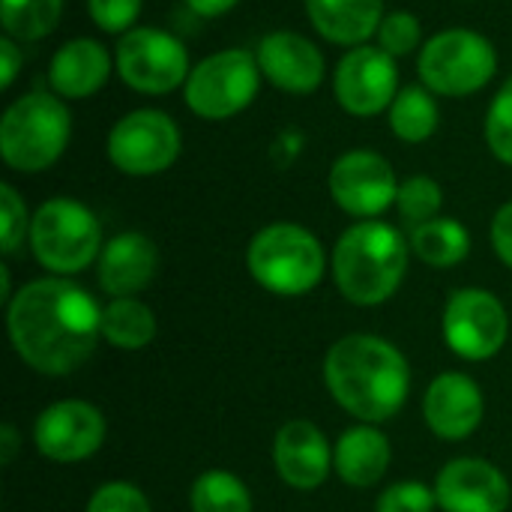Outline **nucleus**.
Instances as JSON below:
<instances>
[{"label": "nucleus", "instance_id": "nucleus-35", "mask_svg": "<svg viewBox=\"0 0 512 512\" xmlns=\"http://www.w3.org/2000/svg\"><path fill=\"white\" fill-rule=\"evenodd\" d=\"M492 246H495V255L512 270V201L498 207L492 219Z\"/></svg>", "mask_w": 512, "mask_h": 512}, {"label": "nucleus", "instance_id": "nucleus-9", "mask_svg": "<svg viewBox=\"0 0 512 512\" xmlns=\"http://www.w3.org/2000/svg\"><path fill=\"white\" fill-rule=\"evenodd\" d=\"M192 66L195 63L189 60L183 39L150 24H138L123 33L114 48V72L141 96H168L183 90Z\"/></svg>", "mask_w": 512, "mask_h": 512}, {"label": "nucleus", "instance_id": "nucleus-28", "mask_svg": "<svg viewBox=\"0 0 512 512\" xmlns=\"http://www.w3.org/2000/svg\"><path fill=\"white\" fill-rule=\"evenodd\" d=\"M441 207H444V189H441L438 180H432L426 174H414V177L399 183L396 210H399V219L408 228H417V225H426V222L438 219Z\"/></svg>", "mask_w": 512, "mask_h": 512}, {"label": "nucleus", "instance_id": "nucleus-32", "mask_svg": "<svg viewBox=\"0 0 512 512\" xmlns=\"http://www.w3.org/2000/svg\"><path fill=\"white\" fill-rule=\"evenodd\" d=\"M144 0H87L90 21L111 36H123L138 27Z\"/></svg>", "mask_w": 512, "mask_h": 512}, {"label": "nucleus", "instance_id": "nucleus-17", "mask_svg": "<svg viewBox=\"0 0 512 512\" xmlns=\"http://www.w3.org/2000/svg\"><path fill=\"white\" fill-rule=\"evenodd\" d=\"M486 414L483 390L474 378L462 372H444L438 375L426 396H423V417L426 426L441 441H465L471 438Z\"/></svg>", "mask_w": 512, "mask_h": 512}, {"label": "nucleus", "instance_id": "nucleus-37", "mask_svg": "<svg viewBox=\"0 0 512 512\" xmlns=\"http://www.w3.org/2000/svg\"><path fill=\"white\" fill-rule=\"evenodd\" d=\"M183 3L201 18H219V15H228L240 0H183Z\"/></svg>", "mask_w": 512, "mask_h": 512}, {"label": "nucleus", "instance_id": "nucleus-1", "mask_svg": "<svg viewBox=\"0 0 512 512\" xmlns=\"http://www.w3.org/2000/svg\"><path fill=\"white\" fill-rule=\"evenodd\" d=\"M15 354L42 375H69L102 336V306L66 276L27 282L6 309Z\"/></svg>", "mask_w": 512, "mask_h": 512}, {"label": "nucleus", "instance_id": "nucleus-12", "mask_svg": "<svg viewBox=\"0 0 512 512\" xmlns=\"http://www.w3.org/2000/svg\"><path fill=\"white\" fill-rule=\"evenodd\" d=\"M510 336V318L504 303L483 288L453 291L444 309V339L462 360H492Z\"/></svg>", "mask_w": 512, "mask_h": 512}, {"label": "nucleus", "instance_id": "nucleus-39", "mask_svg": "<svg viewBox=\"0 0 512 512\" xmlns=\"http://www.w3.org/2000/svg\"><path fill=\"white\" fill-rule=\"evenodd\" d=\"M0 294H3L0 300H12V294H9V267L6 264L0 267Z\"/></svg>", "mask_w": 512, "mask_h": 512}, {"label": "nucleus", "instance_id": "nucleus-11", "mask_svg": "<svg viewBox=\"0 0 512 512\" xmlns=\"http://www.w3.org/2000/svg\"><path fill=\"white\" fill-rule=\"evenodd\" d=\"M399 84V63L393 54H387L381 45H357L342 54L333 72V96L339 108L351 117H378L384 114Z\"/></svg>", "mask_w": 512, "mask_h": 512}, {"label": "nucleus", "instance_id": "nucleus-10", "mask_svg": "<svg viewBox=\"0 0 512 512\" xmlns=\"http://www.w3.org/2000/svg\"><path fill=\"white\" fill-rule=\"evenodd\" d=\"M180 150V126L159 108H135L123 114L105 138L108 162L126 177H156L180 159Z\"/></svg>", "mask_w": 512, "mask_h": 512}, {"label": "nucleus", "instance_id": "nucleus-27", "mask_svg": "<svg viewBox=\"0 0 512 512\" xmlns=\"http://www.w3.org/2000/svg\"><path fill=\"white\" fill-rule=\"evenodd\" d=\"M192 512H252V495L246 483L228 471H207L192 483Z\"/></svg>", "mask_w": 512, "mask_h": 512}, {"label": "nucleus", "instance_id": "nucleus-18", "mask_svg": "<svg viewBox=\"0 0 512 512\" xmlns=\"http://www.w3.org/2000/svg\"><path fill=\"white\" fill-rule=\"evenodd\" d=\"M273 462L279 477L297 489L312 492L324 486L333 468V447L324 432L309 420H291L276 432L273 441Z\"/></svg>", "mask_w": 512, "mask_h": 512}, {"label": "nucleus", "instance_id": "nucleus-23", "mask_svg": "<svg viewBox=\"0 0 512 512\" xmlns=\"http://www.w3.org/2000/svg\"><path fill=\"white\" fill-rule=\"evenodd\" d=\"M390 132L405 144H423L438 132V96L426 84H405L387 108Z\"/></svg>", "mask_w": 512, "mask_h": 512}, {"label": "nucleus", "instance_id": "nucleus-21", "mask_svg": "<svg viewBox=\"0 0 512 512\" xmlns=\"http://www.w3.org/2000/svg\"><path fill=\"white\" fill-rule=\"evenodd\" d=\"M315 33L333 45L357 48L378 36L384 21V0H303Z\"/></svg>", "mask_w": 512, "mask_h": 512}, {"label": "nucleus", "instance_id": "nucleus-5", "mask_svg": "<svg viewBox=\"0 0 512 512\" xmlns=\"http://www.w3.org/2000/svg\"><path fill=\"white\" fill-rule=\"evenodd\" d=\"M246 267L264 291L276 297H303L324 279L327 255L309 228L273 222L249 240Z\"/></svg>", "mask_w": 512, "mask_h": 512}, {"label": "nucleus", "instance_id": "nucleus-19", "mask_svg": "<svg viewBox=\"0 0 512 512\" xmlns=\"http://www.w3.org/2000/svg\"><path fill=\"white\" fill-rule=\"evenodd\" d=\"M114 72V54L93 36L66 39L48 63V84L66 102L96 96Z\"/></svg>", "mask_w": 512, "mask_h": 512}, {"label": "nucleus", "instance_id": "nucleus-24", "mask_svg": "<svg viewBox=\"0 0 512 512\" xmlns=\"http://www.w3.org/2000/svg\"><path fill=\"white\" fill-rule=\"evenodd\" d=\"M411 249L423 264L447 270V267H456L468 258L471 234L459 219L438 216L426 225L411 228Z\"/></svg>", "mask_w": 512, "mask_h": 512}, {"label": "nucleus", "instance_id": "nucleus-15", "mask_svg": "<svg viewBox=\"0 0 512 512\" xmlns=\"http://www.w3.org/2000/svg\"><path fill=\"white\" fill-rule=\"evenodd\" d=\"M255 60L267 84L288 96H309L324 84L327 60L321 48L297 30H270L255 45Z\"/></svg>", "mask_w": 512, "mask_h": 512}, {"label": "nucleus", "instance_id": "nucleus-16", "mask_svg": "<svg viewBox=\"0 0 512 512\" xmlns=\"http://www.w3.org/2000/svg\"><path fill=\"white\" fill-rule=\"evenodd\" d=\"M435 498L444 512H504L510 507V483L492 462L462 456L441 468Z\"/></svg>", "mask_w": 512, "mask_h": 512}, {"label": "nucleus", "instance_id": "nucleus-14", "mask_svg": "<svg viewBox=\"0 0 512 512\" xmlns=\"http://www.w3.org/2000/svg\"><path fill=\"white\" fill-rule=\"evenodd\" d=\"M105 441V417L96 405L81 399H63L48 405L33 426L36 450L60 465L90 459Z\"/></svg>", "mask_w": 512, "mask_h": 512}, {"label": "nucleus", "instance_id": "nucleus-36", "mask_svg": "<svg viewBox=\"0 0 512 512\" xmlns=\"http://www.w3.org/2000/svg\"><path fill=\"white\" fill-rule=\"evenodd\" d=\"M21 66H24L21 42L3 36V39H0V87H3V90H9V87L15 84Z\"/></svg>", "mask_w": 512, "mask_h": 512}, {"label": "nucleus", "instance_id": "nucleus-8", "mask_svg": "<svg viewBox=\"0 0 512 512\" xmlns=\"http://www.w3.org/2000/svg\"><path fill=\"white\" fill-rule=\"evenodd\" d=\"M261 69L255 51L249 48H222L198 60L183 84L186 108L207 120L222 123L243 114L261 90Z\"/></svg>", "mask_w": 512, "mask_h": 512}, {"label": "nucleus", "instance_id": "nucleus-30", "mask_svg": "<svg viewBox=\"0 0 512 512\" xmlns=\"http://www.w3.org/2000/svg\"><path fill=\"white\" fill-rule=\"evenodd\" d=\"M378 45L387 51V54H393L396 60L399 57H408V54H420V48H423V21L414 15V12H408V9H396V12H387L384 15V21H381V27H378Z\"/></svg>", "mask_w": 512, "mask_h": 512}, {"label": "nucleus", "instance_id": "nucleus-26", "mask_svg": "<svg viewBox=\"0 0 512 512\" xmlns=\"http://www.w3.org/2000/svg\"><path fill=\"white\" fill-rule=\"evenodd\" d=\"M60 18H63V0H0L3 36L21 45L51 36Z\"/></svg>", "mask_w": 512, "mask_h": 512}, {"label": "nucleus", "instance_id": "nucleus-2", "mask_svg": "<svg viewBox=\"0 0 512 512\" xmlns=\"http://www.w3.org/2000/svg\"><path fill=\"white\" fill-rule=\"evenodd\" d=\"M324 381L351 417L384 423L402 411L411 390V369L393 342L372 333H351L327 351Z\"/></svg>", "mask_w": 512, "mask_h": 512}, {"label": "nucleus", "instance_id": "nucleus-3", "mask_svg": "<svg viewBox=\"0 0 512 512\" xmlns=\"http://www.w3.org/2000/svg\"><path fill=\"white\" fill-rule=\"evenodd\" d=\"M408 273V240L381 219L351 225L333 249V279L354 306L387 303Z\"/></svg>", "mask_w": 512, "mask_h": 512}, {"label": "nucleus", "instance_id": "nucleus-33", "mask_svg": "<svg viewBox=\"0 0 512 512\" xmlns=\"http://www.w3.org/2000/svg\"><path fill=\"white\" fill-rule=\"evenodd\" d=\"M438 504L435 489H429L420 480H405V483H393L390 489L381 492L375 510L378 512H432Z\"/></svg>", "mask_w": 512, "mask_h": 512}, {"label": "nucleus", "instance_id": "nucleus-20", "mask_svg": "<svg viewBox=\"0 0 512 512\" xmlns=\"http://www.w3.org/2000/svg\"><path fill=\"white\" fill-rule=\"evenodd\" d=\"M159 270V249L150 237L138 231H123L102 246L99 255V285L105 294L135 297L144 291Z\"/></svg>", "mask_w": 512, "mask_h": 512}, {"label": "nucleus", "instance_id": "nucleus-22", "mask_svg": "<svg viewBox=\"0 0 512 512\" xmlns=\"http://www.w3.org/2000/svg\"><path fill=\"white\" fill-rule=\"evenodd\" d=\"M390 441L384 432H378L372 423L354 426L342 432L333 450V468L342 477V483L354 489H369L384 480L390 468Z\"/></svg>", "mask_w": 512, "mask_h": 512}, {"label": "nucleus", "instance_id": "nucleus-31", "mask_svg": "<svg viewBox=\"0 0 512 512\" xmlns=\"http://www.w3.org/2000/svg\"><path fill=\"white\" fill-rule=\"evenodd\" d=\"M30 222L33 216L27 213L24 198L12 183H0V249L3 255H12L24 237H30Z\"/></svg>", "mask_w": 512, "mask_h": 512}, {"label": "nucleus", "instance_id": "nucleus-25", "mask_svg": "<svg viewBox=\"0 0 512 512\" xmlns=\"http://www.w3.org/2000/svg\"><path fill=\"white\" fill-rule=\"evenodd\" d=\"M156 336V315L135 297H117L102 309V339L120 351H141Z\"/></svg>", "mask_w": 512, "mask_h": 512}, {"label": "nucleus", "instance_id": "nucleus-13", "mask_svg": "<svg viewBox=\"0 0 512 512\" xmlns=\"http://www.w3.org/2000/svg\"><path fill=\"white\" fill-rule=\"evenodd\" d=\"M327 189L342 213L363 222L378 219L384 210L396 207L399 177L381 153L348 150L330 165Z\"/></svg>", "mask_w": 512, "mask_h": 512}, {"label": "nucleus", "instance_id": "nucleus-34", "mask_svg": "<svg viewBox=\"0 0 512 512\" xmlns=\"http://www.w3.org/2000/svg\"><path fill=\"white\" fill-rule=\"evenodd\" d=\"M84 512H150V501L144 498V492L132 483L114 480L99 486Z\"/></svg>", "mask_w": 512, "mask_h": 512}, {"label": "nucleus", "instance_id": "nucleus-4", "mask_svg": "<svg viewBox=\"0 0 512 512\" xmlns=\"http://www.w3.org/2000/svg\"><path fill=\"white\" fill-rule=\"evenodd\" d=\"M72 138V114L57 93H24L0 117V156L18 174H39L57 165Z\"/></svg>", "mask_w": 512, "mask_h": 512}, {"label": "nucleus", "instance_id": "nucleus-7", "mask_svg": "<svg viewBox=\"0 0 512 512\" xmlns=\"http://www.w3.org/2000/svg\"><path fill=\"white\" fill-rule=\"evenodd\" d=\"M33 258L57 276L87 270L102 255V225L96 213L75 198H48L30 222Z\"/></svg>", "mask_w": 512, "mask_h": 512}, {"label": "nucleus", "instance_id": "nucleus-6", "mask_svg": "<svg viewBox=\"0 0 512 512\" xmlns=\"http://www.w3.org/2000/svg\"><path fill=\"white\" fill-rule=\"evenodd\" d=\"M417 75L435 96L468 99L498 75V48L480 30L447 27L423 42Z\"/></svg>", "mask_w": 512, "mask_h": 512}, {"label": "nucleus", "instance_id": "nucleus-38", "mask_svg": "<svg viewBox=\"0 0 512 512\" xmlns=\"http://www.w3.org/2000/svg\"><path fill=\"white\" fill-rule=\"evenodd\" d=\"M15 450H18V432H15V426H3L0 429V462L3 465H9L12 459H15Z\"/></svg>", "mask_w": 512, "mask_h": 512}, {"label": "nucleus", "instance_id": "nucleus-29", "mask_svg": "<svg viewBox=\"0 0 512 512\" xmlns=\"http://www.w3.org/2000/svg\"><path fill=\"white\" fill-rule=\"evenodd\" d=\"M483 135H486L492 156L512 168V72L501 84V90L495 93V99L489 102Z\"/></svg>", "mask_w": 512, "mask_h": 512}]
</instances>
